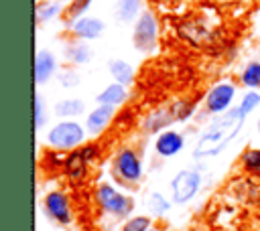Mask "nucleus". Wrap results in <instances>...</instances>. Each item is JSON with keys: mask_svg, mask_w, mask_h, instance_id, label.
Instances as JSON below:
<instances>
[{"mask_svg": "<svg viewBox=\"0 0 260 231\" xmlns=\"http://www.w3.org/2000/svg\"><path fill=\"white\" fill-rule=\"evenodd\" d=\"M110 71H112V75L124 85V83H128V81H132V67L128 65V63H124V61H112L110 63Z\"/></svg>", "mask_w": 260, "mask_h": 231, "instance_id": "nucleus-17", "label": "nucleus"}, {"mask_svg": "<svg viewBox=\"0 0 260 231\" xmlns=\"http://www.w3.org/2000/svg\"><path fill=\"white\" fill-rule=\"evenodd\" d=\"M104 30V22L98 18H77L73 22V34L79 38H95Z\"/></svg>", "mask_w": 260, "mask_h": 231, "instance_id": "nucleus-9", "label": "nucleus"}, {"mask_svg": "<svg viewBox=\"0 0 260 231\" xmlns=\"http://www.w3.org/2000/svg\"><path fill=\"white\" fill-rule=\"evenodd\" d=\"M81 111H83V101H79V99H65L55 105L57 115H77Z\"/></svg>", "mask_w": 260, "mask_h": 231, "instance_id": "nucleus-18", "label": "nucleus"}, {"mask_svg": "<svg viewBox=\"0 0 260 231\" xmlns=\"http://www.w3.org/2000/svg\"><path fill=\"white\" fill-rule=\"evenodd\" d=\"M242 115L238 109H232L228 115H223L221 120H217L205 134L203 138L199 140L197 148H195V154L197 156H213L217 152H221L230 140L236 136V132L240 130V124H242Z\"/></svg>", "mask_w": 260, "mask_h": 231, "instance_id": "nucleus-1", "label": "nucleus"}, {"mask_svg": "<svg viewBox=\"0 0 260 231\" xmlns=\"http://www.w3.org/2000/svg\"><path fill=\"white\" fill-rule=\"evenodd\" d=\"M98 201H100V205L106 209V211H110V213H114V215H126L130 209H132V199H128V197H124V195H120V192H116L112 186H108V184H102L100 188H98Z\"/></svg>", "mask_w": 260, "mask_h": 231, "instance_id": "nucleus-5", "label": "nucleus"}, {"mask_svg": "<svg viewBox=\"0 0 260 231\" xmlns=\"http://www.w3.org/2000/svg\"><path fill=\"white\" fill-rule=\"evenodd\" d=\"M258 103H260V95H258V93H248V95L244 97V101L240 103V107H238L240 115H242V118H246V115H248V113H250Z\"/></svg>", "mask_w": 260, "mask_h": 231, "instance_id": "nucleus-22", "label": "nucleus"}, {"mask_svg": "<svg viewBox=\"0 0 260 231\" xmlns=\"http://www.w3.org/2000/svg\"><path fill=\"white\" fill-rule=\"evenodd\" d=\"M199 174L193 170H183L173 178V199L175 203H185L189 201L197 188H199Z\"/></svg>", "mask_w": 260, "mask_h": 231, "instance_id": "nucleus-6", "label": "nucleus"}, {"mask_svg": "<svg viewBox=\"0 0 260 231\" xmlns=\"http://www.w3.org/2000/svg\"><path fill=\"white\" fill-rule=\"evenodd\" d=\"M156 43V20L152 12H144L134 26V45L140 51H150Z\"/></svg>", "mask_w": 260, "mask_h": 231, "instance_id": "nucleus-4", "label": "nucleus"}, {"mask_svg": "<svg viewBox=\"0 0 260 231\" xmlns=\"http://www.w3.org/2000/svg\"><path fill=\"white\" fill-rule=\"evenodd\" d=\"M55 71V59L49 51H39L37 59H35V79L37 83L47 81Z\"/></svg>", "mask_w": 260, "mask_h": 231, "instance_id": "nucleus-10", "label": "nucleus"}, {"mask_svg": "<svg viewBox=\"0 0 260 231\" xmlns=\"http://www.w3.org/2000/svg\"><path fill=\"white\" fill-rule=\"evenodd\" d=\"M242 81H244V85H248V87H260V63H250V65L244 69Z\"/></svg>", "mask_w": 260, "mask_h": 231, "instance_id": "nucleus-20", "label": "nucleus"}, {"mask_svg": "<svg viewBox=\"0 0 260 231\" xmlns=\"http://www.w3.org/2000/svg\"><path fill=\"white\" fill-rule=\"evenodd\" d=\"M114 172H116V176H118L122 182H126V184L136 182V180L140 178V174H142L138 156H136L132 150H122V152L116 156Z\"/></svg>", "mask_w": 260, "mask_h": 231, "instance_id": "nucleus-3", "label": "nucleus"}, {"mask_svg": "<svg viewBox=\"0 0 260 231\" xmlns=\"http://www.w3.org/2000/svg\"><path fill=\"white\" fill-rule=\"evenodd\" d=\"M65 53H67V59H71L73 63H85L89 59V55H91V51H89V47L85 43H73V45L67 47Z\"/></svg>", "mask_w": 260, "mask_h": 231, "instance_id": "nucleus-16", "label": "nucleus"}, {"mask_svg": "<svg viewBox=\"0 0 260 231\" xmlns=\"http://www.w3.org/2000/svg\"><path fill=\"white\" fill-rule=\"evenodd\" d=\"M61 83H65V85H73V83H77V77H61Z\"/></svg>", "mask_w": 260, "mask_h": 231, "instance_id": "nucleus-27", "label": "nucleus"}, {"mask_svg": "<svg viewBox=\"0 0 260 231\" xmlns=\"http://www.w3.org/2000/svg\"><path fill=\"white\" fill-rule=\"evenodd\" d=\"M173 113H175V118L183 120V118H187V115L191 113V107H189V103H177V105L173 107Z\"/></svg>", "mask_w": 260, "mask_h": 231, "instance_id": "nucleus-26", "label": "nucleus"}, {"mask_svg": "<svg viewBox=\"0 0 260 231\" xmlns=\"http://www.w3.org/2000/svg\"><path fill=\"white\" fill-rule=\"evenodd\" d=\"M173 120H175V113H173V109H165V111L160 109V111L152 113V115L146 120V124H144V130H146V132H156V130H160V128L169 126Z\"/></svg>", "mask_w": 260, "mask_h": 231, "instance_id": "nucleus-15", "label": "nucleus"}, {"mask_svg": "<svg viewBox=\"0 0 260 231\" xmlns=\"http://www.w3.org/2000/svg\"><path fill=\"white\" fill-rule=\"evenodd\" d=\"M35 126L37 130L43 126V101L39 95H35Z\"/></svg>", "mask_w": 260, "mask_h": 231, "instance_id": "nucleus-25", "label": "nucleus"}, {"mask_svg": "<svg viewBox=\"0 0 260 231\" xmlns=\"http://www.w3.org/2000/svg\"><path fill=\"white\" fill-rule=\"evenodd\" d=\"M183 148V136L177 132H165L156 140V152L160 156H173Z\"/></svg>", "mask_w": 260, "mask_h": 231, "instance_id": "nucleus-11", "label": "nucleus"}, {"mask_svg": "<svg viewBox=\"0 0 260 231\" xmlns=\"http://www.w3.org/2000/svg\"><path fill=\"white\" fill-rule=\"evenodd\" d=\"M45 209H47V213H49L55 221H59V223H69V219H71L69 201H67V197H65L63 192H59V190H53V192L47 195V199H45Z\"/></svg>", "mask_w": 260, "mask_h": 231, "instance_id": "nucleus-7", "label": "nucleus"}, {"mask_svg": "<svg viewBox=\"0 0 260 231\" xmlns=\"http://www.w3.org/2000/svg\"><path fill=\"white\" fill-rule=\"evenodd\" d=\"M258 128H260V126H258Z\"/></svg>", "mask_w": 260, "mask_h": 231, "instance_id": "nucleus-29", "label": "nucleus"}, {"mask_svg": "<svg viewBox=\"0 0 260 231\" xmlns=\"http://www.w3.org/2000/svg\"><path fill=\"white\" fill-rule=\"evenodd\" d=\"M138 8H140V0H120V4H118V18L128 22V20H132L136 16Z\"/></svg>", "mask_w": 260, "mask_h": 231, "instance_id": "nucleus-19", "label": "nucleus"}, {"mask_svg": "<svg viewBox=\"0 0 260 231\" xmlns=\"http://www.w3.org/2000/svg\"><path fill=\"white\" fill-rule=\"evenodd\" d=\"M112 115H114V105L95 107V109L89 113V118H87V130H89L91 134L102 132V130L106 128V124L112 120Z\"/></svg>", "mask_w": 260, "mask_h": 231, "instance_id": "nucleus-12", "label": "nucleus"}, {"mask_svg": "<svg viewBox=\"0 0 260 231\" xmlns=\"http://www.w3.org/2000/svg\"><path fill=\"white\" fill-rule=\"evenodd\" d=\"M124 99H126V89H124L122 83H114V85L106 87L104 93L98 95V101H100L102 105H118V103H122Z\"/></svg>", "mask_w": 260, "mask_h": 231, "instance_id": "nucleus-14", "label": "nucleus"}, {"mask_svg": "<svg viewBox=\"0 0 260 231\" xmlns=\"http://www.w3.org/2000/svg\"><path fill=\"white\" fill-rule=\"evenodd\" d=\"M244 168L252 174H260V150H248L244 154Z\"/></svg>", "mask_w": 260, "mask_h": 231, "instance_id": "nucleus-21", "label": "nucleus"}, {"mask_svg": "<svg viewBox=\"0 0 260 231\" xmlns=\"http://www.w3.org/2000/svg\"><path fill=\"white\" fill-rule=\"evenodd\" d=\"M83 140V130L77 122H63L57 124L51 132H49V144H53L55 148H73L77 144H81Z\"/></svg>", "mask_w": 260, "mask_h": 231, "instance_id": "nucleus-2", "label": "nucleus"}, {"mask_svg": "<svg viewBox=\"0 0 260 231\" xmlns=\"http://www.w3.org/2000/svg\"><path fill=\"white\" fill-rule=\"evenodd\" d=\"M146 229H150L148 217H134L124 225V231H146Z\"/></svg>", "mask_w": 260, "mask_h": 231, "instance_id": "nucleus-23", "label": "nucleus"}, {"mask_svg": "<svg viewBox=\"0 0 260 231\" xmlns=\"http://www.w3.org/2000/svg\"><path fill=\"white\" fill-rule=\"evenodd\" d=\"M234 93H236V89H234L232 83H219V85H215L209 91V95H207V109L213 111V113L223 111L232 103Z\"/></svg>", "mask_w": 260, "mask_h": 231, "instance_id": "nucleus-8", "label": "nucleus"}, {"mask_svg": "<svg viewBox=\"0 0 260 231\" xmlns=\"http://www.w3.org/2000/svg\"><path fill=\"white\" fill-rule=\"evenodd\" d=\"M89 2H91V0H73V2H71V6H69L67 16H69V18H77V16H79V14L89 6Z\"/></svg>", "mask_w": 260, "mask_h": 231, "instance_id": "nucleus-24", "label": "nucleus"}, {"mask_svg": "<svg viewBox=\"0 0 260 231\" xmlns=\"http://www.w3.org/2000/svg\"><path fill=\"white\" fill-rule=\"evenodd\" d=\"M146 231H156V229H146Z\"/></svg>", "mask_w": 260, "mask_h": 231, "instance_id": "nucleus-28", "label": "nucleus"}, {"mask_svg": "<svg viewBox=\"0 0 260 231\" xmlns=\"http://www.w3.org/2000/svg\"><path fill=\"white\" fill-rule=\"evenodd\" d=\"M85 164H87V158L83 156V152H81V150L71 152V156H67V160H65L67 176H69L73 182L81 180V178H83V174H85Z\"/></svg>", "mask_w": 260, "mask_h": 231, "instance_id": "nucleus-13", "label": "nucleus"}]
</instances>
